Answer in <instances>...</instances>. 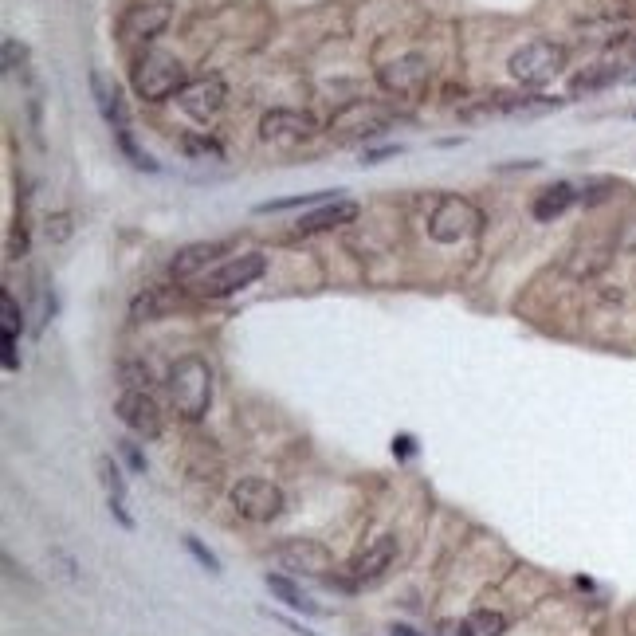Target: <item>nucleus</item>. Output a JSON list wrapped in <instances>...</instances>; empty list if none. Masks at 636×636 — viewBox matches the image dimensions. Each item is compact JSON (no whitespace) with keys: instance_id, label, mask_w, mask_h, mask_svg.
Listing matches in <instances>:
<instances>
[{"instance_id":"f257e3e1","label":"nucleus","mask_w":636,"mask_h":636,"mask_svg":"<svg viewBox=\"0 0 636 636\" xmlns=\"http://www.w3.org/2000/svg\"><path fill=\"white\" fill-rule=\"evenodd\" d=\"M130 83H134V95H138V99H146V103H165V99L181 95V87H185L189 79H185V67H181L177 55L142 52L134 59Z\"/></svg>"},{"instance_id":"f03ea898","label":"nucleus","mask_w":636,"mask_h":636,"mask_svg":"<svg viewBox=\"0 0 636 636\" xmlns=\"http://www.w3.org/2000/svg\"><path fill=\"white\" fill-rule=\"evenodd\" d=\"M169 397L177 405V413L185 421H201L209 413V401H212V370L201 362V358H181L173 362L169 370Z\"/></svg>"},{"instance_id":"7ed1b4c3","label":"nucleus","mask_w":636,"mask_h":636,"mask_svg":"<svg viewBox=\"0 0 636 636\" xmlns=\"http://www.w3.org/2000/svg\"><path fill=\"white\" fill-rule=\"evenodd\" d=\"M267 271V256L264 252H244V256H232V260H224V264H216L212 271L201 275V287H197V295L201 299H228V295H236V291H244V287H252L260 275Z\"/></svg>"},{"instance_id":"20e7f679","label":"nucleus","mask_w":636,"mask_h":636,"mask_svg":"<svg viewBox=\"0 0 636 636\" xmlns=\"http://www.w3.org/2000/svg\"><path fill=\"white\" fill-rule=\"evenodd\" d=\"M479 224H483V212L468 197H456V193L440 197L428 212V236L436 244H460V240L476 236Z\"/></svg>"},{"instance_id":"39448f33","label":"nucleus","mask_w":636,"mask_h":636,"mask_svg":"<svg viewBox=\"0 0 636 636\" xmlns=\"http://www.w3.org/2000/svg\"><path fill=\"white\" fill-rule=\"evenodd\" d=\"M511 75H515V83H523V87H546L562 67H566V52L558 48V44H550V40H530L523 44L519 52L511 55Z\"/></svg>"},{"instance_id":"423d86ee","label":"nucleus","mask_w":636,"mask_h":636,"mask_svg":"<svg viewBox=\"0 0 636 636\" xmlns=\"http://www.w3.org/2000/svg\"><path fill=\"white\" fill-rule=\"evenodd\" d=\"M393 122V110H385L381 103H350L346 110H338L330 118V138L334 142H362V138H377L385 126Z\"/></svg>"},{"instance_id":"0eeeda50","label":"nucleus","mask_w":636,"mask_h":636,"mask_svg":"<svg viewBox=\"0 0 636 636\" xmlns=\"http://www.w3.org/2000/svg\"><path fill=\"white\" fill-rule=\"evenodd\" d=\"M283 491L271 483V479H240L236 487H232V507H236V515L240 519H248V523H271V519H279L283 515Z\"/></svg>"},{"instance_id":"6e6552de","label":"nucleus","mask_w":636,"mask_h":636,"mask_svg":"<svg viewBox=\"0 0 636 636\" xmlns=\"http://www.w3.org/2000/svg\"><path fill=\"white\" fill-rule=\"evenodd\" d=\"M177 103H181V110L193 122H212L224 110V103H228V87H224L220 75H201V79H193V83L181 87Z\"/></svg>"},{"instance_id":"1a4fd4ad","label":"nucleus","mask_w":636,"mask_h":636,"mask_svg":"<svg viewBox=\"0 0 636 636\" xmlns=\"http://www.w3.org/2000/svg\"><path fill=\"white\" fill-rule=\"evenodd\" d=\"M283 570L291 574H307V578H326V570H334V558L322 542H311V538H291L283 542L275 554H271Z\"/></svg>"},{"instance_id":"9d476101","label":"nucleus","mask_w":636,"mask_h":636,"mask_svg":"<svg viewBox=\"0 0 636 636\" xmlns=\"http://www.w3.org/2000/svg\"><path fill=\"white\" fill-rule=\"evenodd\" d=\"M114 413H118V421L126 424L134 436H146V440H158L161 436V409L154 405V397L146 389H126L114 401Z\"/></svg>"},{"instance_id":"9b49d317","label":"nucleus","mask_w":636,"mask_h":636,"mask_svg":"<svg viewBox=\"0 0 636 636\" xmlns=\"http://www.w3.org/2000/svg\"><path fill=\"white\" fill-rule=\"evenodd\" d=\"M169 20H173V4L169 0H150V4H134L122 16L118 32H122L126 44H146V40H154V36H161L169 28Z\"/></svg>"},{"instance_id":"f8f14e48","label":"nucleus","mask_w":636,"mask_h":636,"mask_svg":"<svg viewBox=\"0 0 636 636\" xmlns=\"http://www.w3.org/2000/svg\"><path fill=\"white\" fill-rule=\"evenodd\" d=\"M318 122L303 110H267L264 122H260V138L264 142H275V146H295V142H307L315 138Z\"/></svg>"},{"instance_id":"ddd939ff","label":"nucleus","mask_w":636,"mask_h":636,"mask_svg":"<svg viewBox=\"0 0 636 636\" xmlns=\"http://www.w3.org/2000/svg\"><path fill=\"white\" fill-rule=\"evenodd\" d=\"M377 79H381V87H385L389 95L409 99V95H417L424 83H428V59H424V55H401V59L385 63Z\"/></svg>"},{"instance_id":"4468645a","label":"nucleus","mask_w":636,"mask_h":636,"mask_svg":"<svg viewBox=\"0 0 636 636\" xmlns=\"http://www.w3.org/2000/svg\"><path fill=\"white\" fill-rule=\"evenodd\" d=\"M393 558H397V538L393 534H377L370 546L354 558L350 574H354V582H377L393 566Z\"/></svg>"},{"instance_id":"2eb2a0df","label":"nucleus","mask_w":636,"mask_h":636,"mask_svg":"<svg viewBox=\"0 0 636 636\" xmlns=\"http://www.w3.org/2000/svg\"><path fill=\"white\" fill-rule=\"evenodd\" d=\"M91 95L99 103V114L106 118V126L118 134V130H130V110H126V99L118 91V83H110L103 71H91Z\"/></svg>"},{"instance_id":"dca6fc26","label":"nucleus","mask_w":636,"mask_h":636,"mask_svg":"<svg viewBox=\"0 0 636 636\" xmlns=\"http://www.w3.org/2000/svg\"><path fill=\"white\" fill-rule=\"evenodd\" d=\"M562 99H546V95H491L483 110H491V114H511V118H538V114H550V110H558Z\"/></svg>"},{"instance_id":"f3484780","label":"nucleus","mask_w":636,"mask_h":636,"mask_svg":"<svg viewBox=\"0 0 636 636\" xmlns=\"http://www.w3.org/2000/svg\"><path fill=\"white\" fill-rule=\"evenodd\" d=\"M358 216V205L354 201H330V205H322L315 212H303L299 216V224H295V232H303V236H311V232H330V228H342V224H350Z\"/></svg>"},{"instance_id":"a211bd4d","label":"nucleus","mask_w":636,"mask_h":636,"mask_svg":"<svg viewBox=\"0 0 636 636\" xmlns=\"http://www.w3.org/2000/svg\"><path fill=\"white\" fill-rule=\"evenodd\" d=\"M224 252V244H189V248H181L177 256H173V264H169V271H173V279H193L197 271H205V267L216 260Z\"/></svg>"},{"instance_id":"6ab92c4d","label":"nucleus","mask_w":636,"mask_h":636,"mask_svg":"<svg viewBox=\"0 0 636 636\" xmlns=\"http://www.w3.org/2000/svg\"><path fill=\"white\" fill-rule=\"evenodd\" d=\"M578 201V193H574V185L570 181H558V185H546L538 197H534V220H554V216H562V212L570 209Z\"/></svg>"},{"instance_id":"aec40b11","label":"nucleus","mask_w":636,"mask_h":636,"mask_svg":"<svg viewBox=\"0 0 636 636\" xmlns=\"http://www.w3.org/2000/svg\"><path fill=\"white\" fill-rule=\"evenodd\" d=\"M264 582H267V589H271V593L283 601V605L299 609L303 617H322V605H318V601H311V597H307L299 585L291 582V578H283V574H267Z\"/></svg>"},{"instance_id":"412c9836","label":"nucleus","mask_w":636,"mask_h":636,"mask_svg":"<svg viewBox=\"0 0 636 636\" xmlns=\"http://www.w3.org/2000/svg\"><path fill=\"white\" fill-rule=\"evenodd\" d=\"M342 189H318V193H299V197H283V201H264L256 212H287V209H315V205H330L338 201Z\"/></svg>"},{"instance_id":"4be33fe9","label":"nucleus","mask_w":636,"mask_h":636,"mask_svg":"<svg viewBox=\"0 0 636 636\" xmlns=\"http://www.w3.org/2000/svg\"><path fill=\"white\" fill-rule=\"evenodd\" d=\"M503 629H507V617L495 609H476L464 617V636H503Z\"/></svg>"},{"instance_id":"5701e85b","label":"nucleus","mask_w":636,"mask_h":636,"mask_svg":"<svg viewBox=\"0 0 636 636\" xmlns=\"http://www.w3.org/2000/svg\"><path fill=\"white\" fill-rule=\"evenodd\" d=\"M181 154L197 161H224V146L209 134H185L181 138Z\"/></svg>"},{"instance_id":"b1692460","label":"nucleus","mask_w":636,"mask_h":636,"mask_svg":"<svg viewBox=\"0 0 636 636\" xmlns=\"http://www.w3.org/2000/svg\"><path fill=\"white\" fill-rule=\"evenodd\" d=\"M625 71L621 67H613V63H601V67H593V71H585L574 79V95H582V91H601V87H609V83H617Z\"/></svg>"},{"instance_id":"393cba45","label":"nucleus","mask_w":636,"mask_h":636,"mask_svg":"<svg viewBox=\"0 0 636 636\" xmlns=\"http://www.w3.org/2000/svg\"><path fill=\"white\" fill-rule=\"evenodd\" d=\"M99 472H103V487L110 499H126V479H122V472H118V464L110 460V456H103L99 460Z\"/></svg>"},{"instance_id":"a878e982","label":"nucleus","mask_w":636,"mask_h":636,"mask_svg":"<svg viewBox=\"0 0 636 636\" xmlns=\"http://www.w3.org/2000/svg\"><path fill=\"white\" fill-rule=\"evenodd\" d=\"M71 232H75V224H71V216L67 212H55L44 220V236L52 240V244H67L71 240Z\"/></svg>"},{"instance_id":"bb28decb","label":"nucleus","mask_w":636,"mask_h":636,"mask_svg":"<svg viewBox=\"0 0 636 636\" xmlns=\"http://www.w3.org/2000/svg\"><path fill=\"white\" fill-rule=\"evenodd\" d=\"M165 311V299H161V287H150L146 295L134 299V318H158Z\"/></svg>"},{"instance_id":"cd10ccee","label":"nucleus","mask_w":636,"mask_h":636,"mask_svg":"<svg viewBox=\"0 0 636 636\" xmlns=\"http://www.w3.org/2000/svg\"><path fill=\"white\" fill-rule=\"evenodd\" d=\"M185 550H189V554H193V558H197V562H201V566H205L209 574H220V558L212 554L209 546H201V538H193V534H185Z\"/></svg>"},{"instance_id":"c85d7f7f","label":"nucleus","mask_w":636,"mask_h":636,"mask_svg":"<svg viewBox=\"0 0 636 636\" xmlns=\"http://www.w3.org/2000/svg\"><path fill=\"white\" fill-rule=\"evenodd\" d=\"M0 303H4V330H24V315H20V307H16V299H12L8 287H4Z\"/></svg>"},{"instance_id":"c756f323","label":"nucleus","mask_w":636,"mask_h":636,"mask_svg":"<svg viewBox=\"0 0 636 636\" xmlns=\"http://www.w3.org/2000/svg\"><path fill=\"white\" fill-rule=\"evenodd\" d=\"M28 59L24 44H16V36H4V71H16Z\"/></svg>"},{"instance_id":"7c9ffc66","label":"nucleus","mask_w":636,"mask_h":636,"mask_svg":"<svg viewBox=\"0 0 636 636\" xmlns=\"http://www.w3.org/2000/svg\"><path fill=\"white\" fill-rule=\"evenodd\" d=\"M118 452L126 456V464H130V472H138V476L146 472V456L138 452V444H134V440H118Z\"/></svg>"},{"instance_id":"2f4dec72","label":"nucleus","mask_w":636,"mask_h":636,"mask_svg":"<svg viewBox=\"0 0 636 636\" xmlns=\"http://www.w3.org/2000/svg\"><path fill=\"white\" fill-rule=\"evenodd\" d=\"M4 370L8 373L20 370V358H16V330H4Z\"/></svg>"},{"instance_id":"473e14b6","label":"nucleus","mask_w":636,"mask_h":636,"mask_svg":"<svg viewBox=\"0 0 636 636\" xmlns=\"http://www.w3.org/2000/svg\"><path fill=\"white\" fill-rule=\"evenodd\" d=\"M417 452V440L409 436V432H401V436H393V456H401V460H409Z\"/></svg>"},{"instance_id":"72a5a7b5","label":"nucleus","mask_w":636,"mask_h":636,"mask_svg":"<svg viewBox=\"0 0 636 636\" xmlns=\"http://www.w3.org/2000/svg\"><path fill=\"white\" fill-rule=\"evenodd\" d=\"M110 515L118 519L122 530H134V519H130V511H126V499H110Z\"/></svg>"},{"instance_id":"f704fd0d","label":"nucleus","mask_w":636,"mask_h":636,"mask_svg":"<svg viewBox=\"0 0 636 636\" xmlns=\"http://www.w3.org/2000/svg\"><path fill=\"white\" fill-rule=\"evenodd\" d=\"M397 154H401V146H381V150H366L362 165H381L385 158H397Z\"/></svg>"},{"instance_id":"c9c22d12","label":"nucleus","mask_w":636,"mask_h":636,"mask_svg":"<svg viewBox=\"0 0 636 636\" xmlns=\"http://www.w3.org/2000/svg\"><path fill=\"white\" fill-rule=\"evenodd\" d=\"M267 617H271V621H279L287 633H295V636H318V633H311V629H303L299 621H287V617H279V613H267Z\"/></svg>"},{"instance_id":"e433bc0d","label":"nucleus","mask_w":636,"mask_h":636,"mask_svg":"<svg viewBox=\"0 0 636 636\" xmlns=\"http://www.w3.org/2000/svg\"><path fill=\"white\" fill-rule=\"evenodd\" d=\"M389 636H421V633H417V629H409V625H393Z\"/></svg>"},{"instance_id":"4c0bfd02","label":"nucleus","mask_w":636,"mask_h":636,"mask_svg":"<svg viewBox=\"0 0 636 636\" xmlns=\"http://www.w3.org/2000/svg\"><path fill=\"white\" fill-rule=\"evenodd\" d=\"M629 83H636V75H633V79H629Z\"/></svg>"},{"instance_id":"58836bf2","label":"nucleus","mask_w":636,"mask_h":636,"mask_svg":"<svg viewBox=\"0 0 636 636\" xmlns=\"http://www.w3.org/2000/svg\"><path fill=\"white\" fill-rule=\"evenodd\" d=\"M633 118H636V110H633Z\"/></svg>"}]
</instances>
